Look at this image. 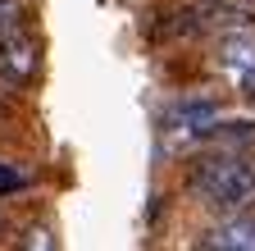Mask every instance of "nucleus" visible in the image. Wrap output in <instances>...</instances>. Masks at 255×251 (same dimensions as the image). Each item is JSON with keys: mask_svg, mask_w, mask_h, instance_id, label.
Segmentation results:
<instances>
[{"mask_svg": "<svg viewBox=\"0 0 255 251\" xmlns=\"http://www.w3.org/2000/svg\"><path fill=\"white\" fill-rule=\"evenodd\" d=\"M191 192L201 197L205 210H223V215L242 210L255 197V160L233 155V151L205 155V160L191 169Z\"/></svg>", "mask_w": 255, "mask_h": 251, "instance_id": "nucleus-1", "label": "nucleus"}, {"mask_svg": "<svg viewBox=\"0 0 255 251\" xmlns=\"http://www.w3.org/2000/svg\"><path fill=\"white\" fill-rule=\"evenodd\" d=\"M214 69L228 78L237 91L255 96V37H251V27L219 32V41H214Z\"/></svg>", "mask_w": 255, "mask_h": 251, "instance_id": "nucleus-2", "label": "nucleus"}, {"mask_svg": "<svg viewBox=\"0 0 255 251\" xmlns=\"http://www.w3.org/2000/svg\"><path fill=\"white\" fill-rule=\"evenodd\" d=\"M214 123H219V105L210 96H187L164 114V133L173 142H196V137H210Z\"/></svg>", "mask_w": 255, "mask_h": 251, "instance_id": "nucleus-3", "label": "nucleus"}, {"mask_svg": "<svg viewBox=\"0 0 255 251\" xmlns=\"http://www.w3.org/2000/svg\"><path fill=\"white\" fill-rule=\"evenodd\" d=\"M0 73L9 82H27L37 73V41H32L23 27L14 32H0Z\"/></svg>", "mask_w": 255, "mask_h": 251, "instance_id": "nucleus-4", "label": "nucleus"}, {"mask_svg": "<svg viewBox=\"0 0 255 251\" xmlns=\"http://www.w3.org/2000/svg\"><path fill=\"white\" fill-rule=\"evenodd\" d=\"M191 18H205L210 27H251L255 23V0H196L191 5Z\"/></svg>", "mask_w": 255, "mask_h": 251, "instance_id": "nucleus-5", "label": "nucleus"}, {"mask_svg": "<svg viewBox=\"0 0 255 251\" xmlns=\"http://www.w3.org/2000/svg\"><path fill=\"white\" fill-rule=\"evenodd\" d=\"M205 247H219V251H255V215L223 219V224L205 238Z\"/></svg>", "mask_w": 255, "mask_h": 251, "instance_id": "nucleus-6", "label": "nucleus"}, {"mask_svg": "<svg viewBox=\"0 0 255 251\" xmlns=\"http://www.w3.org/2000/svg\"><path fill=\"white\" fill-rule=\"evenodd\" d=\"M23 187H27V174L18 165H9V160H0V197H14Z\"/></svg>", "mask_w": 255, "mask_h": 251, "instance_id": "nucleus-7", "label": "nucleus"}]
</instances>
